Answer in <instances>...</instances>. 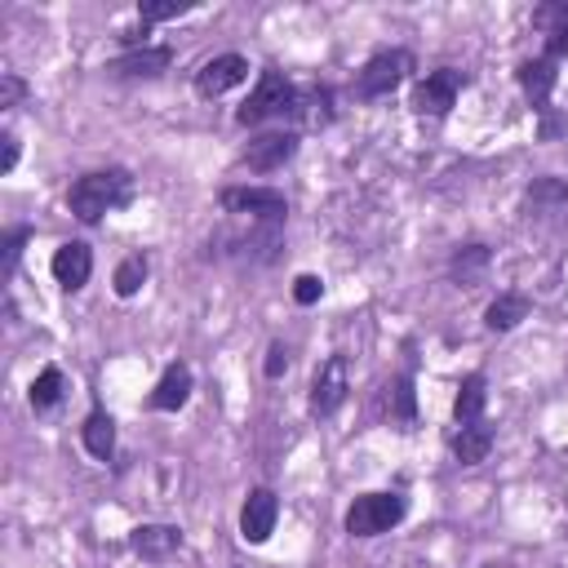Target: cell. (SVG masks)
<instances>
[{"instance_id":"obj_26","label":"cell","mask_w":568,"mask_h":568,"mask_svg":"<svg viewBox=\"0 0 568 568\" xmlns=\"http://www.w3.org/2000/svg\"><path fill=\"white\" fill-rule=\"evenodd\" d=\"M528 200H533V204H564V200H568V182H559V178H542V182H533V187H528Z\"/></svg>"},{"instance_id":"obj_6","label":"cell","mask_w":568,"mask_h":568,"mask_svg":"<svg viewBox=\"0 0 568 568\" xmlns=\"http://www.w3.org/2000/svg\"><path fill=\"white\" fill-rule=\"evenodd\" d=\"M347 391H352V369H347V360H343V356H328V360L315 369V378H311V413H320V417L337 413V409H343V400H347Z\"/></svg>"},{"instance_id":"obj_11","label":"cell","mask_w":568,"mask_h":568,"mask_svg":"<svg viewBox=\"0 0 568 568\" xmlns=\"http://www.w3.org/2000/svg\"><path fill=\"white\" fill-rule=\"evenodd\" d=\"M54 280L63 285V289H85V280H89V271H93V254H89V245H80V241H67V245H58V254H54Z\"/></svg>"},{"instance_id":"obj_30","label":"cell","mask_w":568,"mask_h":568,"mask_svg":"<svg viewBox=\"0 0 568 568\" xmlns=\"http://www.w3.org/2000/svg\"><path fill=\"white\" fill-rule=\"evenodd\" d=\"M23 245H27V226H19V232H10V236H5V271H14V267H19Z\"/></svg>"},{"instance_id":"obj_13","label":"cell","mask_w":568,"mask_h":568,"mask_svg":"<svg viewBox=\"0 0 568 568\" xmlns=\"http://www.w3.org/2000/svg\"><path fill=\"white\" fill-rule=\"evenodd\" d=\"M130 546L143 559H165V555H174L182 546V528H174V524H138L134 537H130Z\"/></svg>"},{"instance_id":"obj_20","label":"cell","mask_w":568,"mask_h":568,"mask_svg":"<svg viewBox=\"0 0 568 568\" xmlns=\"http://www.w3.org/2000/svg\"><path fill=\"white\" fill-rule=\"evenodd\" d=\"M85 448L93 453V458H111V448H116V422H111L107 413H89L85 422Z\"/></svg>"},{"instance_id":"obj_1","label":"cell","mask_w":568,"mask_h":568,"mask_svg":"<svg viewBox=\"0 0 568 568\" xmlns=\"http://www.w3.org/2000/svg\"><path fill=\"white\" fill-rule=\"evenodd\" d=\"M130 196H134V178L125 169H98V174H85L71 182L67 204L80 222H98L102 213L130 204Z\"/></svg>"},{"instance_id":"obj_12","label":"cell","mask_w":568,"mask_h":568,"mask_svg":"<svg viewBox=\"0 0 568 568\" xmlns=\"http://www.w3.org/2000/svg\"><path fill=\"white\" fill-rule=\"evenodd\" d=\"M493 439H498V431H493L485 417H480V422H467L458 435H453V458H458L463 467H480V463L489 458Z\"/></svg>"},{"instance_id":"obj_3","label":"cell","mask_w":568,"mask_h":568,"mask_svg":"<svg viewBox=\"0 0 568 568\" xmlns=\"http://www.w3.org/2000/svg\"><path fill=\"white\" fill-rule=\"evenodd\" d=\"M409 502L400 493H365L347 506V533L352 537H378V533H391L400 520H404Z\"/></svg>"},{"instance_id":"obj_34","label":"cell","mask_w":568,"mask_h":568,"mask_svg":"<svg viewBox=\"0 0 568 568\" xmlns=\"http://www.w3.org/2000/svg\"><path fill=\"white\" fill-rule=\"evenodd\" d=\"M489 568H502V564H489Z\"/></svg>"},{"instance_id":"obj_19","label":"cell","mask_w":568,"mask_h":568,"mask_svg":"<svg viewBox=\"0 0 568 568\" xmlns=\"http://www.w3.org/2000/svg\"><path fill=\"white\" fill-rule=\"evenodd\" d=\"M520 320H528V298H524V293H502V298H493L489 311H485V324H489L493 333H506V328H515Z\"/></svg>"},{"instance_id":"obj_7","label":"cell","mask_w":568,"mask_h":568,"mask_svg":"<svg viewBox=\"0 0 568 568\" xmlns=\"http://www.w3.org/2000/svg\"><path fill=\"white\" fill-rule=\"evenodd\" d=\"M222 209L241 213V218H263V222H280L289 213V200L271 187H226L222 191Z\"/></svg>"},{"instance_id":"obj_16","label":"cell","mask_w":568,"mask_h":568,"mask_svg":"<svg viewBox=\"0 0 568 568\" xmlns=\"http://www.w3.org/2000/svg\"><path fill=\"white\" fill-rule=\"evenodd\" d=\"M293 116H298L307 130H320V125H328V121H333V93H328V89H298Z\"/></svg>"},{"instance_id":"obj_2","label":"cell","mask_w":568,"mask_h":568,"mask_svg":"<svg viewBox=\"0 0 568 568\" xmlns=\"http://www.w3.org/2000/svg\"><path fill=\"white\" fill-rule=\"evenodd\" d=\"M293 102H298V85H289L280 71H263L258 89L245 98V107L236 111V125H263L271 116H293Z\"/></svg>"},{"instance_id":"obj_4","label":"cell","mask_w":568,"mask_h":568,"mask_svg":"<svg viewBox=\"0 0 568 568\" xmlns=\"http://www.w3.org/2000/svg\"><path fill=\"white\" fill-rule=\"evenodd\" d=\"M467 89V76L458 67H439V71H426L413 89V111L417 116H448V107L458 102V93Z\"/></svg>"},{"instance_id":"obj_14","label":"cell","mask_w":568,"mask_h":568,"mask_svg":"<svg viewBox=\"0 0 568 568\" xmlns=\"http://www.w3.org/2000/svg\"><path fill=\"white\" fill-rule=\"evenodd\" d=\"M169 63H174V49H165V45H156V49H130L125 58L111 63V76H125V80L160 76V71H169Z\"/></svg>"},{"instance_id":"obj_17","label":"cell","mask_w":568,"mask_h":568,"mask_svg":"<svg viewBox=\"0 0 568 568\" xmlns=\"http://www.w3.org/2000/svg\"><path fill=\"white\" fill-rule=\"evenodd\" d=\"M485 404H489L485 378H480V374H471V378L458 387V400H453V417H458V426H467V422H480V417H485Z\"/></svg>"},{"instance_id":"obj_10","label":"cell","mask_w":568,"mask_h":568,"mask_svg":"<svg viewBox=\"0 0 568 568\" xmlns=\"http://www.w3.org/2000/svg\"><path fill=\"white\" fill-rule=\"evenodd\" d=\"M293 152H298V134H263V138H254V143L245 147L241 160H245L249 169H258V174H271V169H280V165H289Z\"/></svg>"},{"instance_id":"obj_33","label":"cell","mask_w":568,"mask_h":568,"mask_svg":"<svg viewBox=\"0 0 568 568\" xmlns=\"http://www.w3.org/2000/svg\"><path fill=\"white\" fill-rule=\"evenodd\" d=\"M546 49H550V58H564L568 54V27L555 32V36H546Z\"/></svg>"},{"instance_id":"obj_18","label":"cell","mask_w":568,"mask_h":568,"mask_svg":"<svg viewBox=\"0 0 568 568\" xmlns=\"http://www.w3.org/2000/svg\"><path fill=\"white\" fill-rule=\"evenodd\" d=\"M520 89L528 93L533 107H542V102L550 98V89H555V63H550V58L524 63V67H520Z\"/></svg>"},{"instance_id":"obj_27","label":"cell","mask_w":568,"mask_h":568,"mask_svg":"<svg viewBox=\"0 0 568 568\" xmlns=\"http://www.w3.org/2000/svg\"><path fill=\"white\" fill-rule=\"evenodd\" d=\"M533 23H537L546 36L564 32V27H568V0H559V5H542V10L533 14Z\"/></svg>"},{"instance_id":"obj_8","label":"cell","mask_w":568,"mask_h":568,"mask_svg":"<svg viewBox=\"0 0 568 568\" xmlns=\"http://www.w3.org/2000/svg\"><path fill=\"white\" fill-rule=\"evenodd\" d=\"M249 80V58H241V54H218V58H209L200 71H196V93L200 98H222L226 89H236V85H245Z\"/></svg>"},{"instance_id":"obj_31","label":"cell","mask_w":568,"mask_h":568,"mask_svg":"<svg viewBox=\"0 0 568 568\" xmlns=\"http://www.w3.org/2000/svg\"><path fill=\"white\" fill-rule=\"evenodd\" d=\"M263 369H267V378H280V374L289 369V352H285V347L276 343V347L267 352V365H263Z\"/></svg>"},{"instance_id":"obj_5","label":"cell","mask_w":568,"mask_h":568,"mask_svg":"<svg viewBox=\"0 0 568 568\" xmlns=\"http://www.w3.org/2000/svg\"><path fill=\"white\" fill-rule=\"evenodd\" d=\"M409 71H413V54H409V49H382V54H374V58L365 63V71H360V80H356V93H360V98H382V93H391L396 85H404Z\"/></svg>"},{"instance_id":"obj_32","label":"cell","mask_w":568,"mask_h":568,"mask_svg":"<svg viewBox=\"0 0 568 568\" xmlns=\"http://www.w3.org/2000/svg\"><path fill=\"white\" fill-rule=\"evenodd\" d=\"M0 143H5V152H0V174H14V165H19V138L5 134Z\"/></svg>"},{"instance_id":"obj_21","label":"cell","mask_w":568,"mask_h":568,"mask_svg":"<svg viewBox=\"0 0 568 568\" xmlns=\"http://www.w3.org/2000/svg\"><path fill=\"white\" fill-rule=\"evenodd\" d=\"M387 413H391V422H413L417 417V396H413L409 378H396L387 387Z\"/></svg>"},{"instance_id":"obj_22","label":"cell","mask_w":568,"mask_h":568,"mask_svg":"<svg viewBox=\"0 0 568 568\" xmlns=\"http://www.w3.org/2000/svg\"><path fill=\"white\" fill-rule=\"evenodd\" d=\"M147 271H152V267H147V258H143V254H134V258H125V263L116 267L111 285H116V293H121V298H134V293L147 285Z\"/></svg>"},{"instance_id":"obj_29","label":"cell","mask_w":568,"mask_h":568,"mask_svg":"<svg viewBox=\"0 0 568 568\" xmlns=\"http://www.w3.org/2000/svg\"><path fill=\"white\" fill-rule=\"evenodd\" d=\"M320 293H324V285H320V276H298V280H293V298H298L302 307H311V302H320Z\"/></svg>"},{"instance_id":"obj_15","label":"cell","mask_w":568,"mask_h":568,"mask_svg":"<svg viewBox=\"0 0 568 568\" xmlns=\"http://www.w3.org/2000/svg\"><path fill=\"white\" fill-rule=\"evenodd\" d=\"M187 400H191V369H187V365H169L165 378H160L156 391H152V409L174 413V409H182Z\"/></svg>"},{"instance_id":"obj_9","label":"cell","mask_w":568,"mask_h":568,"mask_svg":"<svg viewBox=\"0 0 568 568\" xmlns=\"http://www.w3.org/2000/svg\"><path fill=\"white\" fill-rule=\"evenodd\" d=\"M276 520H280V498L271 489H254L241 506V537L263 546L271 533H276Z\"/></svg>"},{"instance_id":"obj_23","label":"cell","mask_w":568,"mask_h":568,"mask_svg":"<svg viewBox=\"0 0 568 568\" xmlns=\"http://www.w3.org/2000/svg\"><path fill=\"white\" fill-rule=\"evenodd\" d=\"M485 267H489V249H485V245H467V249L453 254V263H448V271L458 276L463 285H471V280H476Z\"/></svg>"},{"instance_id":"obj_24","label":"cell","mask_w":568,"mask_h":568,"mask_svg":"<svg viewBox=\"0 0 568 568\" xmlns=\"http://www.w3.org/2000/svg\"><path fill=\"white\" fill-rule=\"evenodd\" d=\"M63 400V374L58 369H41L32 382V409H54Z\"/></svg>"},{"instance_id":"obj_25","label":"cell","mask_w":568,"mask_h":568,"mask_svg":"<svg viewBox=\"0 0 568 568\" xmlns=\"http://www.w3.org/2000/svg\"><path fill=\"white\" fill-rule=\"evenodd\" d=\"M191 10V0H143V23H165V19H178Z\"/></svg>"},{"instance_id":"obj_28","label":"cell","mask_w":568,"mask_h":568,"mask_svg":"<svg viewBox=\"0 0 568 568\" xmlns=\"http://www.w3.org/2000/svg\"><path fill=\"white\" fill-rule=\"evenodd\" d=\"M23 98H27V85H23L19 76H0V107L14 111Z\"/></svg>"}]
</instances>
